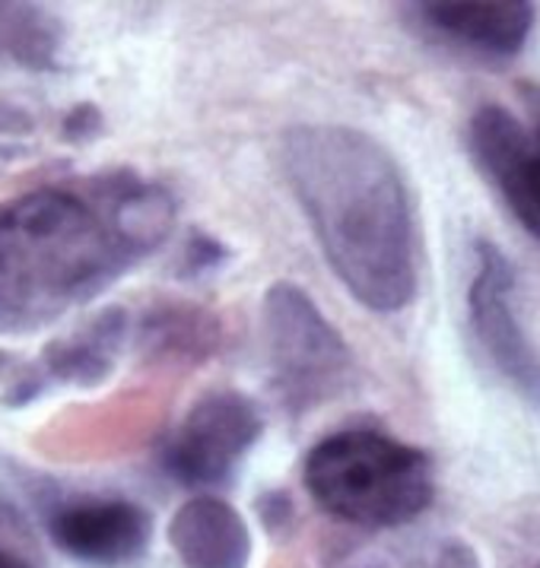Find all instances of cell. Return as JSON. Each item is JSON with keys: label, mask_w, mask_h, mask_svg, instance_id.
I'll return each mask as SVG.
<instances>
[{"label": "cell", "mask_w": 540, "mask_h": 568, "mask_svg": "<svg viewBox=\"0 0 540 568\" xmlns=\"http://www.w3.org/2000/svg\"><path fill=\"white\" fill-rule=\"evenodd\" d=\"M280 165L328 267L369 312L394 315L417 296V220L404 172L382 140L350 124H296Z\"/></svg>", "instance_id": "7a4b0ae2"}, {"label": "cell", "mask_w": 540, "mask_h": 568, "mask_svg": "<svg viewBox=\"0 0 540 568\" xmlns=\"http://www.w3.org/2000/svg\"><path fill=\"white\" fill-rule=\"evenodd\" d=\"M99 128H102V114L92 105H80L64 118V136L68 140H90L92 134H99Z\"/></svg>", "instance_id": "9a60e30c"}, {"label": "cell", "mask_w": 540, "mask_h": 568, "mask_svg": "<svg viewBox=\"0 0 540 568\" xmlns=\"http://www.w3.org/2000/svg\"><path fill=\"white\" fill-rule=\"evenodd\" d=\"M169 544L184 568H248L251 562L246 518L217 496L184 501L169 524Z\"/></svg>", "instance_id": "8fae6325"}, {"label": "cell", "mask_w": 540, "mask_h": 568, "mask_svg": "<svg viewBox=\"0 0 540 568\" xmlns=\"http://www.w3.org/2000/svg\"><path fill=\"white\" fill-rule=\"evenodd\" d=\"M128 334H131V318L124 315V308H106L102 315L87 321L68 337L48 343L36 365H26L13 378L7 397L13 404H26L36 400L51 385H102L112 375Z\"/></svg>", "instance_id": "9c48e42d"}, {"label": "cell", "mask_w": 540, "mask_h": 568, "mask_svg": "<svg viewBox=\"0 0 540 568\" xmlns=\"http://www.w3.org/2000/svg\"><path fill=\"white\" fill-rule=\"evenodd\" d=\"M468 318L473 341L518 394L540 407V353L528 341L516 308V267L502 251L480 242L477 271L468 286Z\"/></svg>", "instance_id": "52a82bcc"}, {"label": "cell", "mask_w": 540, "mask_h": 568, "mask_svg": "<svg viewBox=\"0 0 540 568\" xmlns=\"http://www.w3.org/2000/svg\"><path fill=\"white\" fill-rule=\"evenodd\" d=\"M524 121L506 105L487 102L468 121V153L480 175L502 194L516 220L540 242V90L521 87Z\"/></svg>", "instance_id": "8992f818"}, {"label": "cell", "mask_w": 540, "mask_h": 568, "mask_svg": "<svg viewBox=\"0 0 540 568\" xmlns=\"http://www.w3.org/2000/svg\"><path fill=\"white\" fill-rule=\"evenodd\" d=\"M264 419L254 400L239 390H213L198 397L166 438L159 464L179 486L220 489L261 442Z\"/></svg>", "instance_id": "5b68a950"}, {"label": "cell", "mask_w": 540, "mask_h": 568, "mask_svg": "<svg viewBox=\"0 0 540 568\" xmlns=\"http://www.w3.org/2000/svg\"><path fill=\"white\" fill-rule=\"evenodd\" d=\"M226 261V248L220 242H213V239H207V235H194L191 242H188V267L191 271H213V267H220Z\"/></svg>", "instance_id": "5bb4252c"}, {"label": "cell", "mask_w": 540, "mask_h": 568, "mask_svg": "<svg viewBox=\"0 0 540 568\" xmlns=\"http://www.w3.org/2000/svg\"><path fill=\"white\" fill-rule=\"evenodd\" d=\"M0 568H36L23 552L10 549V546H0Z\"/></svg>", "instance_id": "2e32d148"}, {"label": "cell", "mask_w": 540, "mask_h": 568, "mask_svg": "<svg viewBox=\"0 0 540 568\" xmlns=\"http://www.w3.org/2000/svg\"><path fill=\"white\" fill-rule=\"evenodd\" d=\"M176 197L114 169L0 206V337H26L112 290L172 235Z\"/></svg>", "instance_id": "6da1fadb"}, {"label": "cell", "mask_w": 540, "mask_h": 568, "mask_svg": "<svg viewBox=\"0 0 540 568\" xmlns=\"http://www.w3.org/2000/svg\"><path fill=\"white\" fill-rule=\"evenodd\" d=\"M54 546L90 568L134 566L153 537V518L143 505L118 496H77L48 515Z\"/></svg>", "instance_id": "ba28073f"}, {"label": "cell", "mask_w": 540, "mask_h": 568, "mask_svg": "<svg viewBox=\"0 0 540 568\" xmlns=\"http://www.w3.org/2000/svg\"><path fill=\"white\" fill-rule=\"evenodd\" d=\"M413 23L429 39L451 48L471 51L477 58H516L524 48L538 7L524 0H493V3H413L407 7Z\"/></svg>", "instance_id": "30bf717a"}, {"label": "cell", "mask_w": 540, "mask_h": 568, "mask_svg": "<svg viewBox=\"0 0 540 568\" xmlns=\"http://www.w3.org/2000/svg\"><path fill=\"white\" fill-rule=\"evenodd\" d=\"M220 341L217 321L198 308H166L150 315L143 324V343L153 353L172 356H207Z\"/></svg>", "instance_id": "4fadbf2b"}, {"label": "cell", "mask_w": 540, "mask_h": 568, "mask_svg": "<svg viewBox=\"0 0 540 568\" xmlns=\"http://www.w3.org/2000/svg\"><path fill=\"white\" fill-rule=\"evenodd\" d=\"M61 26L32 3H0V54L23 68L51 70L58 64Z\"/></svg>", "instance_id": "7c38bea8"}, {"label": "cell", "mask_w": 540, "mask_h": 568, "mask_svg": "<svg viewBox=\"0 0 540 568\" xmlns=\"http://www.w3.org/2000/svg\"><path fill=\"white\" fill-rule=\"evenodd\" d=\"M302 479L318 508L360 527H401L436 496L427 452L376 429H343L306 457Z\"/></svg>", "instance_id": "3957f363"}, {"label": "cell", "mask_w": 540, "mask_h": 568, "mask_svg": "<svg viewBox=\"0 0 540 568\" xmlns=\"http://www.w3.org/2000/svg\"><path fill=\"white\" fill-rule=\"evenodd\" d=\"M261 337L273 387L293 416L353 387L357 359L350 346L293 280H277L261 298Z\"/></svg>", "instance_id": "277c9868"}]
</instances>
